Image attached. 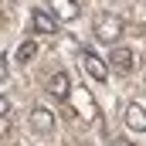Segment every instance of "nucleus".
I'll use <instances>...</instances> for the list:
<instances>
[{
  "instance_id": "nucleus-1",
  "label": "nucleus",
  "mask_w": 146,
  "mask_h": 146,
  "mask_svg": "<svg viewBox=\"0 0 146 146\" xmlns=\"http://www.w3.org/2000/svg\"><path fill=\"white\" fill-rule=\"evenodd\" d=\"M122 34V17H115V14H102L99 21H95V37L102 41V44H115Z\"/></svg>"
},
{
  "instance_id": "nucleus-2",
  "label": "nucleus",
  "mask_w": 146,
  "mask_h": 146,
  "mask_svg": "<svg viewBox=\"0 0 146 146\" xmlns=\"http://www.w3.org/2000/svg\"><path fill=\"white\" fill-rule=\"evenodd\" d=\"M82 68H85V75H88L92 82H106V78H109L106 61H102L95 51H82Z\"/></svg>"
},
{
  "instance_id": "nucleus-3",
  "label": "nucleus",
  "mask_w": 146,
  "mask_h": 146,
  "mask_svg": "<svg viewBox=\"0 0 146 146\" xmlns=\"http://www.w3.org/2000/svg\"><path fill=\"white\" fill-rule=\"evenodd\" d=\"M122 122H126L129 133H146V109L139 102H129L126 112H122Z\"/></svg>"
},
{
  "instance_id": "nucleus-4",
  "label": "nucleus",
  "mask_w": 146,
  "mask_h": 146,
  "mask_svg": "<svg viewBox=\"0 0 146 146\" xmlns=\"http://www.w3.org/2000/svg\"><path fill=\"white\" fill-rule=\"evenodd\" d=\"M109 65L115 68L119 75H129L133 68H136V54L129 51V48H112V54H109Z\"/></svg>"
},
{
  "instance_id": "nucleus-5",
  "label": "nucleus",
  "mask_w": 146,
  "mask_h": 146,
  "mask_svg": "<svg viewBox=\"0 0 146 146\" xmlns=\"http://www.w3.org/2000/svg\"><path fill=\"white\" fill-rule=\"evenodd\" d=\"M31 129L34 133H51L54 129V112L44 109V106H34L31 109Z\"/></svg>"
},
{
  "instance_id": "nucleus-6",
  "label": "nucleus",
  "mask_w": 146,
  "mask_h": 146,
  "mask_svg": "<svg viewBox=\"0 0 146 146\" xmlns=\"http://www.w3.org/2000/svg\"><path fill=\"white\" fill-rule=\"evenodd\" d=\"M48 92H51L54 99H61V102H65V99L72 95V78H68V72H54V75H51Z\"/></svg>"
},
{
  "instance_id": "nucleus-7",
  "label": "nucleus",
  "mask_w": 146,
  "mask_h": 146,
  "mask_svg": "<svg viewBox=\"0 0 146 146\" xmlns=\"http://www.w3.org/2000/svg\"><path fill=\"white\" fill-rule=\"evenodd\" d=\"M31 21H34V31H37V34H54V31H58V21H54L51 10H34Z\"/></svg>"
},
{
  "instance_id": "nucleus-8",
  "label": "nucleus",
  "mask_w": 146,
  "mask_h": 146,
  "mask_svg": "<svg viewBox=\"0 0 146 146\" xmlns=\"http://www.w3.org/2000/svg\"><path fill=\"white\" fill-rule=\"evenodd\" d=\"M51 14H54V21H75L78 3L75 0H51Z\"/></svg>"
},
{
  "instance_id": "nucleus-9",
  "label": "nucleus",
  "mask_w": 146,
  "mask_h": 146,
  "mask_svg": "<svg viewBox=\"0 0 146 146\" xmlns=\"http://www.w3.org/2000/svg\"><path fill=\"white\" fill-rule=\"evenodd\" d=\"M34 54H37V41H24V44L17 48V61H21V65H27Z\"/></svg>"
},
{
  "instance_id": "nucleus-10",
  "label": "nucleus",
  "mask_w": 146,
  "mask_h": 146,
  "mask_svg": "<svg viewBox=\"0 0 146 146\" xmlns=\"http://www.w3.org/2000/svg\"><path fill=\"white\" fill-rule=\"evenodd\" d=\"M7 72H10V61H7V54H0V82H7Z\"/></svg>"
},
{
  "instance_id": "nucleus-11",
  "label": "nucleus",
  "mask_w": 146,
  "mask_h": 146,
  "mask_svg": "<svg viewBox=\"0 0 146 146\" xmlns=\"http://www.w3.org/2000/svg\"><path fill=\"white\" fill-rule=\"evenodd\" d=\"M7 112H10V99L0 95V119H7Z\"/></svg>"
},
{
  "instance_id": "nucleus-12",
  "label": "nucleus",
  "mask_w": 146,
  "mask_h": 146,
  "mask_svg": "<svg viewBox=\"0 0 146 146\" xmlns=\"http://www.w3.org/2000/svg\"><path fill=\"white\" fill-rule=\"evenodd\" d=\"M10 129H14V126H10V122H7V119H0V136H7V133H10Z\"/></svg>"
},
{
  "instance_id": "nucleus-13",
  "label": "nucleus",
  "mask_w": 146,
  "mask_h": 146,
  "mask_svg": "<svg viewBox=\"0 0 146 146\" xmlns=\"http://www.w3.org/2000/svg\"><path fill=\"white\" fill-rule=\"evenodd\" d=\"M115 146H136V143H129V139H115Z\"/></svg>"
},
{
  "instance_id": "nucleus-14",
  "label": "nucleus",
  "mask_w": 146,
  "mask_h": 146,
  "mask_svg": "<svg viewBox=\"0 0 146 146\" xmlns=\"http://www.w3.org/2000/svg\"><path fill=\"white\" fill-rule=\"evenodd\" d=\"M143 85H146V78H143Z\"/></svg>"
}]
</instances>
